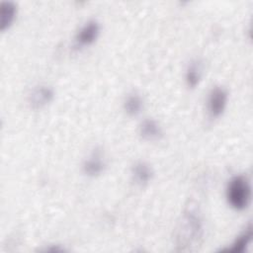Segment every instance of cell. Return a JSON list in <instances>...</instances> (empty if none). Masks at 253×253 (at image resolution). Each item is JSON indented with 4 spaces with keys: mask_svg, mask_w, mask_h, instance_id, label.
<instances>
[{
    "mask_svg": "<svg viewBox=\"0 0 253 253\" xmlns=\"http://www.w3.org/2000/svg\"><path fill=\"white\" fill-rule=\"evenodd\" d=\"M139 134L145 140L154 141L162 136V129L156 121L147 119L140 124Z\"/></svg>",
    "mask_w": 253,
    "mask_h": 253,
    "instance_id": "cell-7",
    "label": "cell"
},
{
    "mask_svg": "<svg viewBox=\"0 0 253 253\" xmlns=\"http://www.w3.org/2000/svg\"><path fill=\"white\" fill-rule=\"evenodd\" d=\"M131 173H132L133 180L139 185L147 184L152 179V176H153L151 167L147 163L142 161L137 162L133 165Z\"/></svg>",
    "mask_w": 253,
    "mask_h": 253,
    "instance_id": "cell-8",
    "label": "cell"
},
{
    "mask_svg": "<svg viewBox=\"0 0 253 253\" xmlns=\"http://www.w3.org/2000/svg\"><path fill=\"white\" fill-rule=\"evenodd\" d=\"M16 5L13 2H3L1 4L0 13V29L1 31L7 30L15 20L16 17Z\"/></svg>",
    "mask_w": 253,
    "mask_h": 253,
    "instance_id": "cell-9",
    "label": "cell"
},
{
    "mask_svg": "<svg viewBox=\"0 0 253 253\" xmlns=\"http://www.w3.org/2000/svg\"><path fill=\"white\" fill-rule=\"evenodd\" d=\"M227 99V92L222 87H214L211 91L208 99V110L211 117L217 118L224 112Z\"/></svg>",
    "mask_w": 253,
    "mask_h": 253,
    "instance_id": "cell-3",
    "label": "cell"
},
{
    "mask_svg": "<svg viewBox=\"0 0 253 253\" xmlns=\"http://www.w3.org/2000/svg\"><path fill=\"white\" fill-rule=\"evenodd\" d=\"M142 107H143L142 99L137 94L128 95L124 102V109L126 113L131 117L138 115L141 112Z\"/></svg>",
    "mask_w": 253,
    "mask_h": 253,
    "instance_id": "cell-11",
    "label": "cell"
},
{
    "mask_svg": "<svg viewBox=\"0 0 253 253\" xmlns=\"http://www.w3.org/2000/svg\"><path fill=\"white\" fill-rule=\"evenodd\" d=\"M105 169V161L99 151H94L83 164V171L90 177L100 175Z\"/></svg>",
    "mask_w": 253,
    "mask_h": 253,
    "instance_id": "cell-6",
    "label": "cell"
},
{
    "mask_svg": "<svg viewBox=\"0 0 253 253\" xmlns=\"http://www.w3.org/2000/svg\"><path fill=\"white\" fill-rule=\"evenodd\" d=\"M100 33V25L97 21H89L86 23L76 35V42L80 46L92 44L98 38Z\"/></svg>",
    "mask_w": 253,
    "mask_h": 253,
    "instance_id": "cell-4",
    "label": "cell"
},
{
    "mask_svg": "<svg viewBox=\"0 0 253 253\" xmlns=\"http://www.w3.org/2000/svg\"><path fill=\"white\" fill-rule=\"evenodd\" d=\"M251 236H252V228L251 225H249L235 240L234 242L231 244L230 247H227L225 249H223L222 251H226V252H230V253H240L243 252L246 247L248 246L250 240H251Z\"/></svg>",
    "mask_w": 253,
    "mask_h": 253,
    "instance_id": "cell-10",
    "label": "cell"
},
{
    "mask_svg": "<svg viewBox=\"0 0 253 253\" xmlns=\"http://www.w3.org/2000/svg\"><path fill=\"white\" fill-rule=\"evenodd\" d=\"M53 99V91L51 88L46 86H40L32 92L30 95V105L33 109L38 110L45 107Z\"/></svg>",
    "mask_w": 253,
    "mask_h": 253,
    "instance_id": "cell-5",
    "label": "cell"
},
{
    "mask_svg": "<svg viewBox=\"0 0 253 253\" xmlns=\"http://www.w3.org/2000/svg\"><path fill=\"white\" fill-rule=\"evenodd\" d=\"M203 236V227L200 219L194 213L184 215L177 233V244L182 249L199 244Z\"/></svg>",
    "mask_w": 253,
    "mask_h": 253,
    "instance_id": "cell-2",
    "label": "cell"
},
{
    "mask_svg": "<svg viewBox=\"0 0 253 253\" xmlns=\"http://www.w3.org/2000/svg\"><path fill=\"white\" fill-rule=\"evenodd\" d=\"M226 199L230 207L236 211L245 210L251 200V187L244 175L234 176L226 188Z\"/></svg>",
    "mask_w": 253,
    "mask_h": 253,
    "instance_id": "cell-1",
    "label": "cell"
},
{
    "mask_svg": "<svg viewBox=\"0 0 253 253\" xmlns=\"http://www.w3.org/2000/svg\"><path fill=\"white\" fill-rule=\"evenodd\" d=\"M201 79V67L198 62H192L186 72V82L191 88H195Z\"/></svg>",
    "mask_w": 253,
    "mask_h": 253,
    "instance_id": "cell-12",
    "label": "cell"
}]
</instances>
